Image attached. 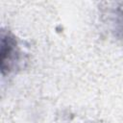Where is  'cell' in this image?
Instances as JSON below:
<instances>
[{
    "label": "cell",
    "mask_w": 123,
    "mask_h": 123,
    "mask_svg": "<svg viewBox=\"0 0 123 123\" xmlns=\"http://www.w3.org/2000/svg\"><path fill=\"white\" fill-rule=\"evenodd\" d=\"M16 40L9 33L2 32L1 37V70L4 74L10 71L17 59Z\"/></svg>",
    "instance_id": "6da1fadb"
}]
</instances>
